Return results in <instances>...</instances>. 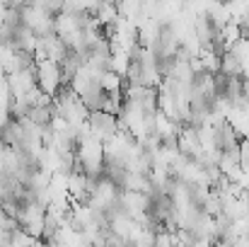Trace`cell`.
Returning <instances> with one entry per match:
<instances>
[{"mask_svg": "<svg viewBox=\"0 0 249 247\" xmlns=\"http://www.w3.org/2000/svg\"><path fill=\"white\" fill-rule=\"evenodd\" d=\"M87 126H89V136H94L97 141H109L116 131H119V124H116V114L107 112V109H94L87 114Z\"/></svg>", "mask_w": 249, "mask_h": 247, "instance_id": "cell-1", "label": "cell"}, {"mask_svg": "<svg viewBox=\"0 0 249 247\" xmlns=\"http://www.w3.org/2000/svg\"><path fill=\"white\" fill-rule=\"evenodd\" d=\"M34 73H36V85H39V90L46 92V95H51V97H53V95L58 92V87L63 85V82H61V66H58L56 61H49V58L36 61Z\"/></svg>", "mask_w": 249, "mask_h": 247, "instance_id": "cell-2", "label": "cell"}, {"mask_svg": "<svg viewBox=\"0 0 249 247\" xmlns=\"http://www.w3.org/2000/svg\"><path fill=\"white\" fill-rule=\"evenodd\" d=\"M104 29H109L116 19H119V7H116V2H111V0H97V5L92 7V12H89Z\"/></svg>", "mask_w": 249, "mask_h": 247, "instance_id": "cell-3", "label": "cell"}, {"mask_svg": "<svg viewBox=\"0 0 249 247\" xmlns=\"http://www.w3.org/2000/svg\"><path fill=\"white\" fill-rule=\"evenodd\" d=\"M36 34L27 27V24H17L15 29H12V39H10V46L12 49H24V51H34L36 49Z\"/></svg>", "mask_w": 249, "mask_h": 247, "instance_id": "cell-4", "label": "cell"}, {"mask_svg": "<svg viewBox=\"0 0 249 247\" xmlns=\"http://www.w3.org/2000/svg\"><path fill=\"white\" fill-rule=\"evenodd\" d=\"M213 133H215V146H218L220 151L232 148V146H237V143H240V136H237V131L230 126V121H228V119H225V121H220V124H215V126H213Z\"/></svg>", "mask_w": 249, "mask_h": 247, "instance_id": "cell-5", "label": "cell"}, {"mask_svg": "<svg viewBox=\"0 0 249 247\" xmlns=\"http://www.w3.org/2000/svg\"><path fill=\"white\" fill-rule=\"evenodd\" d=\"M99 85H102V90L107 92V95H124V76H119L116 71H104L102 76H99Z\"/></svg>", "mask_w": 249, "mask_h": 247, "instance_id": "cell-6", "label": "cell"}, {"mask_svg": "<svg viewBox=\"0 0 249 247\" xmlns=\"http://www.w3.org/2000/svg\"><path fill=\"white\" fill-rule=\"evenodd\" d=\"M218 73H223V76H242V63L230 49H225L220 54V71Z\"/></svg>", "mask_w": 249, "mask_h": 247, "instance_id": "cell-7", "label": "cell"}, {"mask_svg": "<svg viewBox=\"0 0 249 247\" xmlns=\"http://www.w3.org/2000/svg\"><path fill=\"white\" fill-rule=\"evenodd\" d=\"M240 165H242V170L249 167V136L240 138Z\"/></svg>", "mask_w": 249, "mask_h": 247, "instance_id": "cell-8", "label": "cell"}, {"mask_svg": "<svg viewBox=\"0 0 249 247\" xmlns=\"http://www.w3.org/2000/svg\"><path fill=\"white\" fill-rule=\"evenodd\" d=\"M0 143H2V126H0Z\"/></svg>", "mask_w": 249, "mask_h": 247, "instance_id": "cell-9", "label": "cell"}]
</instances>
